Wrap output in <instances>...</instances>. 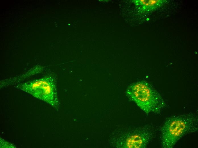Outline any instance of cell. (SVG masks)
Segmentation results:
<instances>
[{
    "mask_svg": "<svg viewBox=\"0 0 198 148\" xmlns=\"http://www.w3.org/2000/svg\"><path fill=\"white\" fill-rule=\"evenodd\" d=\"M126 93L128 97L146 114H159L166 105L160 94L145 81L133 83L128 87Z\"/></svg>",
    "mask_w": 198,
    "mask_h": 148,
    "instance_id": "2",
    "label": "cell"
},
{
    "mask_svg": "<svg viewBox=\"0 0 198 148\" xmlns=\"http://www.w3.org/2000/svg\"><path fill=\"white\" fill-rule=\"evenodd\" d=\"M163 0H135L132 2L137 7L143 12L153 11L161 6L166 1Z\"/></svg>",
    "mask_w": 198,
    "mask_h": 148,
    "instance_id": "5",
    "label": "cell"
},
{
    "mask_svg": "<svg viewBox=\"0 0 198 148\" xmlns=\"http://www.w3.org/2000/svg\"><path fill=\"white\" fill-rule=\"evenodd\" d=\"M14 87L45 102L57 111L59 109L56 79L52 74H48L38 79L19 83Z\"/></svg>",
    "mask_w": 198,
    "mask_h": 148,
    "instance_id": "3",
    "label": "cell"
},
{
    "mask_svg": "<svg viewBox=\"0 0 198 148\" xmlns=\"http://www.w3.org/2000/svg\"><path fill=\"white\" fill-rule=\"evenodd\" d=\"M156 131L151 124L119 131L112 139L113 147L121 148H143L155 138Z\"/></svg>",
    "mask_w": 198,
    "mask_h": 148,
    "instance_id": "4",
    "label": "cell"
},
{
    "mask_svg": "<svg viewBox=\"0 0 198 148\" xmlns=\"http://www.w3.org/2000/svg\"><path fill=\"white\" fill-rule=\"evenodd\" d=\"M198 130L197 113L192 112L171 116L165 120L161 128L162 147L172 148L183 136Z\"/></svg>",
    "mask_w": 198,
    "mask_h": 148,
    "instance_id": "1",
    "label": "cell"
},
{
    "mask_svg": "<svg viewBox=\"0 0 198 148\" xmlns=\"http://www.w3.org/2000/svg\"><path fill=\"white\" fill-rule=\"evenodd\" d=\"M15 146L0 138V148H15Z\"/></svg>",
    "mask_w": 198,
    "mask_h": 148,
    "instance_id": "6",
    "label": "cell"
}]
</instances>
